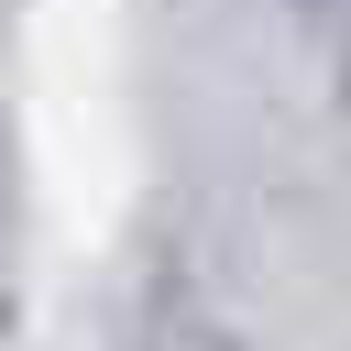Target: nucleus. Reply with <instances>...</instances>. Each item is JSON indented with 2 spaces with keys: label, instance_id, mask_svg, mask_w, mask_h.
<instances>
[]
</instances>
